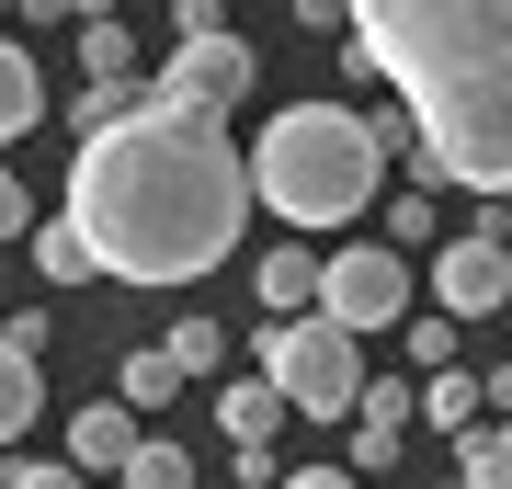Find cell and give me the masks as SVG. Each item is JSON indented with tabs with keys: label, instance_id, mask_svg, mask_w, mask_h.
Here are the masks:
<instances>
[{
	"label": "cell",
	"instance_id": "6da1fadb",
	"mask_svg": "<svg viewBox=\"0 0 512 489\" xmlns=\"http://www.w3.org/2000/svg\"><path fill=\"white\" fill-rule=\"evenodd\" d=\"M251 148L228 137V114H194L171 103L160 80H148V103L126 114L114 137H92L69 160V217L92 239V262L114 285H194V273H217L239 251V228H251Z\"/></svg>",
	"mask_w": 512,
	"mask_h": 489
},
{
	"label": "cell",
	"instance_id": "7a4b0ae2",
	"mask_svg": "<svg viewBox=\"0 0 512 489\" xmlns=\"http://www.w3.org/2000/svg\"><path fill=\"white\" fill-rule=\"evenodd\" d=\"M353 80H387L421 126V194L467 182L512 194V0H365L353 12Z\"/></svg>",
	"mask_w": 512,
	"mask_h": 489
},
{
	"label": "cell",
	"instance_id": "3957f363",
	"mask_svg": "<svg viewBox=\"0 0 512 489\" xmlns=\"http://www.w3.org/2000/svg\"><path fill=\"white\" fill-rule=\"evenodd\" d=\"M251 194H262V217H285L296 239L353 228L387 194V148H376V126L353 103H285V114H262V137H251Z\"/></svg>",
	"mask_w": 512,
	"mask_h": 489
},
{
	"label": "cell",
	"instance_id": "277c9868",
	"mask_svg": "<svg viewBox=\"0 0 512 489\" xmlns=\"http://www.w3.org/2000/svg\"><path fill=\"white\" fill-rule=\"evenodd\" d=\"M251 353H262L251 376L274 387L296 421H353V410H365V387H376V376H365V342L330 330V319H274Z\"/></svg>",
	"mask_w": 512,
	"mask_h": 489
},
{
	"label": "cell",
	"instance_id": "5b68a950",
	"mask_svg": "<svg viewBox=\"0 0 512 489\" xmlns=\"http://www.w3.org/2000/svg\"><path fill=\"white\" fill-rule=\"evenodd\" d=\"M319 319H330V330H353V342H376V330H410V251H387V239H353V251H330Z\"/></svg>",
	"mask_w": 512,
	"mask_h": 489
},
{
	"label": "cell",
	"instance_id": "8992f818",
	"mask_svg": "<svg viewBox=\"0 0 512 489\" xmlns=\"http://www.w3.org/2000/svg\"><path fill=\"white\" fill-rule=\"evenodd\" d=\"M433 308L444 319H501L512 308V251H501V239L490 228H456V239H444V251H433Z\"/></svg>",
	"mask_w": 512,
	"mask_h": 489
},
{
	"label": "cell",
	"instance_id": "52a82bcc",
	"mask_svg": "<svg viewBox=\"0 0 512 489\" xmlns=\"http://www.w3.org/2000/svg\"><path fill=\"white\" fill-rule=\"evenodd\" d=\"M148 80H160L171 103H194V114H239L251 80H262V57L239 35H194V46H171V69H148Z\"/></svg>",
	"mask_w": 512,
	"mask_h": 489
},
{
	"label": "cell",
	"instance_id": "ba28073f",
	"mask_svg": "<svg viewBox=\"0 0 512 489\" xmlns=\"http://www.w3.org/2000/svg\"><path fill=\"white\" fill-rule=\"evenodd\" d=\"M410 421H421V387H410V376H376L365 410H353V455H342V467H353V478H387V467L410 455Z\"/></svg>",
	"mask_w": 512,
	"mask_h": 489
},
{
	"label": "cell",
	"instance_id": "9c48e42d",
	"mask_svg": "<svg viewBox=\"0 0 512 489\" xmlns=\"http://www.w3.org/2000/svg\"><path fill=\"white\" fill-rule=\"evenodd\" d=\"M137 444H148V421H137L126 399L69 410V467H80V478H126V467H137Z\"/></svg>",
	"mask_w": 512,
	"mask_h": 489
},
{
	"label": "cell",
	"instance_id": "30bf717a",
	"mask_svg": "<svg viewBox=\"0 0 512 489\" xmlns=\"http://www.w3.org/2000/svg\"><path fill=\"white\" fill-rule=\"evenodd\" d=\"M262 308L274 319H319V285H330V251H262Z\"/></svg>",
	"mask_w": 512,
	"mask_h": 489
},
{
	"label": "cell",
	"instance_id": "8fae6325",
	"mask_svg": "<svg viewBox=\"0 0 512 489\" xmlns=\"http://www.w3.org/2000/svg\"><path fill=\"white\" fill-rule=\"evenodd\" d=\"M183 387H194V376L171 364V342H126V364H114V399H126L137 421H148V410H171Z\"/></svg>",
	"mask_w": 512,
	"mask_h": 489
},
{
	"label": "cell",
	"instance_id": "7c38bea8",
	"mask_svg": "<svg viewBox=\"0 0 512 489\" xmlns=\"http://www.w3.org/2000/svg\"><path fill=\"white\" fill-rule=\"evenodd\" d=\"M35 114H46V69L23 57L12 23H0V148H12V137H35Z\"/></svg>",
	"mask_w": 512,
	"mask_h": 489
},
{
	"label": "cell",
	"instance_id": "4fadbf2b",
	"mask_svg": "<svg viewBox=\"0 0 512 489\" xmlns=\"http://www.w3.org/2000/svg\"><path fill=\"white\" fill-rule=\"evenodd\" d=\"M35 421H46V364L23 353V342H0V455L35 433Z\"/></svg>",
	"mask_w": 512,
	"mask_h": 489
},
{
	"label": "cell",
	"instance_id": "5bb4252c",
	"mask_svg": "<svg viewBox=\"0 0 512 489\" xmlns=\"http://www.w3.org/2000/svg\"><path fill=\"white\" fill-rule=\"evenodd\" d=\"M478 421H490V376H467V364H456V376H421V433H478Z\"/></svg>",
	"mask_w": 512,
	"mask_h": 489
},
{
	"label": "cell",
	"instance_id": "9a60e30c",
	"mask_svg": "<svg viewBox=\"0 0 512 489\" xmlns=\"http://www.w3.org/2000/svg\"><path fill=\"white\" fill-rule=\"evenodd\" d=\"M285 421H296V410H285L262 376H228V387H217V433H228V444H274Z\"/></svg>",
	"mask_w": 512,
	"mask_h": 489
},
{
	"label": "cell",
	"instance_id": "2e32d148",
	"mask_svg": "<svg viewBox=\"0 0 512 489\" xmlns=\"http://www.w3.org/2000/svg\"><path fill=\"white\" fill-rule=\"evenodd\" d=\"M80 69L92 80H137V23L126 12H80Z\"/></svg>",
	"mask_w": 512,
	"mask_h": 489
},
{
	"label": "cell",
	"instance_id": "e0dca14e",
	"mask_svg": "<svg viewBox=\"0 0 512 489\" xmlns=\"http://www.w3.org/2000/svg\"><path fill=\"white\" fill-rule=\"evenodd\" d=\"M23 262H35L46 285H92V273H103V262H92V239H80L69 217H46V228H35V251H23Z\"/></svg>",
	"mask_w": 512,
	"mask_h": 489
},
{
	"label": "cell",
	"instance_id": "ac0fdd59",
	"mask_svg": "<svg viewBox=\"0 0 512 489\" xmlns=\"http://www.w3.org/2000/svg\"><path fill=\"white\" fill-rule=\"evenodd\" d=\"M160 342H171V364H183V376H194V387H205V376H217V387H228V330H217V319H171V330H160Z\"/></svg>",
	"mask_w": 512,
	"mask_h": 489
},
{
	"label": "cell",
	"instance_id": "d6986e66",
	"mask_svg": "<svg viewBox=\"0 0 512 489\" xmlns=\"http://www.w3.org/2000/svg\"><path fill=\"white\" fill-rule=\"evenodd\" d=\"M456 478L467 489H512V421H478V433L456 444Z\"/></svg>",
	"mask_w": 512,
	"mask_h": 489
},
{
	"label": "cell",
	"instance_id": "ffe728a7",
	"mask_svg": "<svg viewBox=\"0 0 512 489\" xmlns=\"http://www.w3.org/2000/svg\"><path fill=\"white\" fill-rule=\"evenodd\" d=\"M387 251H444V217H433V194H421V182L387 205Z\"/></svg>",
	"mask_w": 512,
	"mask_h": 489
},
{
	"label": "cell",
	"instance_id": "44dd1931",
	"mask_svg": "<svg viewBox=\"0 0 512 489\" xmlns=\"http://www.w3.org/2000/svg\"><path fill=\"white\" fill-rule=\"evenodd\" d=\"M126 489H194V455L171 444V433H148V444H137V467H126Z\"/></svg>",
	"mask_w": 512,
	"mask_h": 489
},
{
	"label": "cell",
	"instance_id": "7402d4cb",
	"mask_svg": "<svg viewBox=\"0 0 512 489\" xmlns=\"http://www.w3.org/2000/svg\"><path fill=\"white\" fill-rule=\"evenodd\" d=\"M410 364H421V376H456V319H444V308L410 319Z\"/></svg>",
	"mask_w": 512,
	"mask_h": 489
},
{
	"label": "cell",
	"instance_id": "603a6c76",
	"mask_svg": "<svg viewBox=\"0 0 512 489\" xmlns=\"http://www.w3.org/2000/svg\"><path fill=\"white\" fill-rule=\"evenodd\" d=\"M0 489H92V478H80V467H69V455H23V467H12V478H0Z\"/></svg>",
	"mask_w": 512,
	"mask_h": 489
},
{
	"label": "cell",
	"instance_id": "cb8c5ba5",
	"mask_svg": "<svg viewBox=\"0 0 512 489\" xmlns=\"http://www.w3.org/2000/svg\"><path fill=\"white\" fill-rule=\"evenodd\" d=\"M46 217H35V194H23V182L12 171H0V251H12V239H35Z\"/></svg>",
	"mask_w": 512,
	"mask_h": 489
},
{
	"label": "cell",
	"instance_id": "d4e9b609",
	"mask_svg": "<svg viewBox=\"0 0 512 489\" xmlns=\"http://www.w3.org/2000/svg\"><path fill=\"white\" fill-rule=\"evenodd\" d=\"M228 478H239V489H285V467H274V444H228Z\"/></svg>",
	"mask_w": 512,
	"mask_h": 489
},
{
	"label": "cell",
	"instance_id": "484cf974",
	"mask_svg": "<svg viewBox=\"0 0 512 489\" xmlns=\"http://www.w3.org/2000/svg\"><path fill=\"white\" fill-rule=\"evenodd\" d=\"M285 489H365L353 467H285Z\"/></svg>",
	"mask_w": 512,
	"mask_h": 489
},
{
	"label": "cell",
	"instance_id": "4316f807",
	"mask_svg": "<svg viewBox=\"0 0 512 489\" xmlns=\"http://www.w3.org/2000/svg\"><path fill=\"white\" fill-rule=\"evenodd\" d=\"M501 217H512V194H501Z\"/></svg>",
	"mask_w": 512,
	"mask_h": 489
},
{
	"label": "cell",
	"instance_id": "83f0119b",
	"mask_svg": "<svg viewBox=\"0 0 512 489\" xmlns=\"http://www.w3.org/2000/svg\"><path fill=\"white\" fill-rule=\"evenodd\" d=\"M444 489H467V478H444Z\"/></svg>",
	"mask_w": 512,
	"mask_h": 489
}]
</instances>
